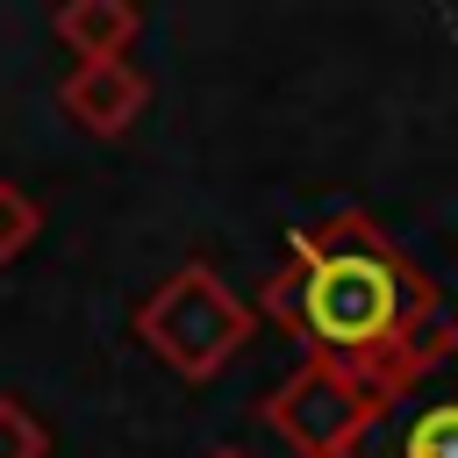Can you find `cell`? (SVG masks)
Instances as JSON below:
<instances>
[{
	"label": "cell",
	"instance_id": "6da1fadb",
	"mask_svg": "<svg viewBox=\"0 0 458 458\" xmlns=\"http://www.w3.org/2000/svg\"><path fill=\"white\" fill-rule=\"evenodd\" d=\"M258 315H272L315 365H336L358 386L394 379L451 322L437 279L365 208L301 222L279 272L258 286Z\"/></svg>",
	"mask_w": 458,
	"mask_h": 458
},
{
	"label": "cell",
	"instance_id": "7a4b0ae2",
	"mask_svg": "<svg viewBox=\"0 0 458 458\" xmlns=\"http://www.w3.org/2000/svg\"><path fill=\"white\" fill-rule=\"evenodd\" d=\"M136 344L157 358V365H172L179 379H215L250 336H258V308L215 272V265H200V258H186V265H172L143 301H136Z\"/></svg>",
	"mask_w": 458,
	"mask_h": 458
},
{
	"label": "cell",
	"instance_id": "3957f363",
	"mask_svg": "<svg viewBox=\"0 0 458 458\" xmlns=\"http://www.w3.org/2000/svg\"><path fill=\"white\" fill-rule=\"evenodd\" d=\"M344 458H458V322H444L394 379L372 386Z\"/></svg>",
	"mask_w": 458,
	"mask_h": 458
},
{
	"label": "cell",
	"instance_id": "277c9868",
	"mask_svg": "<svg viewBox=\"0 0 458 458\" xmlns=\"http://www.w3.org/2000/svg\"><path fill=\"white\" fill-rule=\"evenodd\" d=\"M365 408H372V386L344 379L336 365L301 358V372H286V379L258 401V422H265L293 458H344V444L358 437Z\"/></svg>",
	"mask_w": 458,
	"mask_h": 458
},
{
	"label": "cell",
	"instance_id": "5b68a950",
	"mask_svg": "<svg viewBox=\"0 0 458 458\" xmlns=\"http://www.w3.org/2000/svg\"><path fill=\"white\" fill-rule=\"evenodd\" d=\"M57 107H64L86 136H122V129H136V114L150 107V72H136L129 57L79 64V72L57 86Z\"/></svg>",
	"mask_w": 458,
	"mask_h": 458
},
{
	"label": "cell",
	"instance_id": "8992f818",
	"mask_svg": "<svg viewBox=\"0 0 458 458\" xmlns=\"http://www.w3.org/2000/svg\"><path fill=\"white\" fill-rule=\"evenodd\" d=\"M50 29L79 64H107V57H129V43L143 36V7L136 0H64L50 14Z\"/></svg>",
	"mask_w": 458,
	"mask_h": 458
},
{
	"label": "cell",
	"instance_id": "52a82bcc",
	"mask_svg": "<svg viewBox=\"0 0 458 458\" xmlns=\"http://www.w3.org/2000/svg\"><path fill=\"white\" fill-rule=\"evenodd\" d=\"M36 229H43L36 193H29L21 179H0V265H14V258L36 243Z\"/></svg>",
	"mask_w": 458,
	"mask_h": 458
},
{
	"label": "cell",
	"instance_id": "ba28073f",
	"mask_svg": "<svg viewBox=\"0 0 458 458\" xmlns=\"http://www.w3.org/2000/svg\"><path fill=\"white\" fill-rule=\"evenodd\" d=\"M0 458H50V429L21 394H0Z\"/></svg>",
	"mask_w": 458,
	"mask_h": 458
},
{
	"label": "cell",
	"instance_id": "9c48e42d",
	"mask_svg": "<svg viewBox=\"0 0 458 458\" xmlns=\"http://www.w3.org/2000/svg\"><path fill=\"white\" fill-rule=\"evenodd\" d=\"M208 458H250V451H236V444H215V451H208Z\"/></svg>",
	"mask_w": 458,
	"mask_h": 458
}]
</instances>
